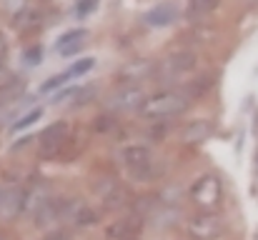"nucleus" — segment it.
Masks as SVG:
<instances>
[{"instance_id":"f257e3e1","label":"nucleus","mask_w":258,"mask_h":240,"mask_svg":"<svg viewBox=\"0 0 258 240\" xmlns=\"http://www.w3.org/2000/svg\"><path fill=\"white\" fill-rule=\"evenodd\" d=\"M190 105V95L183 90H163L156 95H148L146 103L141 105V115L146 120H166L175 118L180 113H185V108Z\"/></svg>"},{"instance_id":"f03ea898","label":"nucleus","mask_w":258,"mask_h":240,"mask_svg":"<svg viewBox=\"0 0 258 240\" xmlns=\"http://www.w3.org/2000/svg\"><path fill=\"white\" fill-rule=\"evenodd\" d=\"M118 160L138 180H148V178L156 175V155H153V150L148 145H141V143L123 145L118 150Z\"/></svg>"},{"instance_id":"7ed1b4c3","label":"nucleus","mask_w":258,"mask_h":240,"mask_svg":"<svg viewBox=\"0 0 258 240\" xmlns=\"http://www.w3.org/2000/svg\"><path fill=\"white\" fill-rule=\"evenodd\" d=\"M221 195H223V188H221V180L216 175H203L190 188V200L203 210H213L221 203Z\"/></svg>"},{"instance_id":"20e7f679","label":"nucleus","mask_w":258,"mask_h":240,"mask_svg":"<svg viewBox=\"0 0 258 240\" xmlns=\"http://www.w3.org/2000/svg\"><path fill=\"white\" fill-rule=\"evenodd\" d=\"M146 90L141 85H131V83H123L115 93L108 95V108L110 110H118V113H125V110H141V105L146 103Z\"/></svg>"},{"instance_id":"39448f33","label":"nucleus","mask_w":258,"mask_h":240,"mask_svg":"<svg viewBox=\"0 0 258 240\" xmlns=\"http://www.w3.org/2000/svg\"><path fill=\"white\" fill-rule=\"evenodd\" d=\"M68 123L58 120V123H50L43 133H40V155L43 158H58L68 143Z\"/></svg>"},{"instance_id":"423d86ee","label":"nucleus","mask_w":258,"mask_h":240,"mask_svg":"<svg viewBox=\"0 0 258 240\" xmlns=\"http://www.w3.org/2000/svg\"><path fill=\"white\" fill-rule=\"evenodd\" d=\"M190 240H216L221 233H223V220L216 215V213H198L188 220L185 225Z\"/></svg>"},{"instance_id":"0eeeda50","label":"nucleus","mask_w":258,"mask_h":240,"mask_svg":"<svg viewBox=\"0 0 258 240\" xmlns=\"http://www.w3.org/2000/svg\"><path fill=\"white\" fill-rule=\"evenodd\" d=\"M95 195L100 198V203L105 205V210H118V208L125 205V190L113 178H100L95 183Z\"/></svg>"},{"instance_id":"6e6552de","label":"nucleus","mask_w":258,"mask_h":240,"mask_svg":"<svg viewBox=\"0 0 258 240\" xmlns=\"http://www.w3.org/2000/svg\"><path fill=\"white\" fill-rule=\"evenodd\" d=\"M141 230H143V218H141V215H125V218L110 223V225L105 228V235H108L110 240H115V238H138Z\"/></svg>"},{"instance_id":"1a4fd4ad","label":"nucleus","mask_w":258,"mask_h":240,"mask_svg":"<svg viewBox=\"0 0 258 240\" xmlns=\"http://www.w3.org/2000/svg\"><path fill=\"white\" fill-rule=\"evenodd\" d=\"M151 75H156L153 60H131V63L123 65L120 73H118L120 83H131V85H138L141 80H148Z\"/></svg>"},{"instance_id":"9d476101","label":"nucleus","mask_w":258,"mask_h":240,"mask_svg":"<svg viewBox=\"0 0 258 240\" xmlns=\"http://www.w3.org/2000/svg\"><path fill=\"white\" fill-rule=\"evenodd\" d=\"M68 203H71V200L50 198V200H48L38 213H35V223L43 228V225H53V223L63 220V218H66V213H68Z\"/></svg>"},{"instance_id":"9b49d317","label":"nucleus","mask_w":258,"mask_h":240,"mask_svg":"<svg viewBox=\"0 0 258 240\" xmlns=\"http://www.w3.org/2000/svg\"><path fill=\"white\" fill-rule=\"evenodd\" d=\"M175 18H178V5L175 3H161V5L151 8L143 20L151 28H166V25L175 23Z\"/></svg>"},{"instance_id":"f8f14e48","label":"nucleus","mask_w":258,"mask_h":240,"mask_svg":"<svg viewBox=\"0 0 258 240\" xmlns=\"http://www.w3.org/2000/svg\"><path fill=\"white\" fill-rule=\"evenodd\" d=\"M193 68H196V55L190 50L173 53L163 60V73L166 75H183V73H190Z\"/></svg>"},{"instance_id":"ddd939ff","label":"nucleus","mask_w":258,"mask_h":240,"mask_svg":"<svg viewBox=\"0 0 258 240\" xmlns=\"http://www.w3.org/2000/svg\"><path fill=\"white\" fill-rule=\"evenodd\" d=\"M213 123L211 120H193V123H188L185 128H183V133H180V140L185 143V145H196V143H203V140H208L211 135H213Z\"/></svg>"},{"instance_id":"4468645a","label":"nucleus","mask_w":258,"mask_h":240,"mask_svg":"<svg viewBox=\"0 0 258 240\" xmlns=\"http://www.w3.org/2000/svg\"><path fill=\"white\" fill-rule=\"evenodd\" d=\"M66 218H68L73 225H78V228H88V225H95L98 213H95L90 205L81 203V200H71V203H68V213H66Z\"/></svg>"},{"instance_id":"2eb2a0df","label":"nucleus","mask_w":258,"mask_h":240,"mask_svg":"<svg viewBox=\"0 0 258 240\" xmlns=\"http://www.w3.org/2000/svg\"><path fill=\"white\" fill-rule=\"evenodd\" d=\"M23 198H25V193L23 190H15V188L0 193V215L15 218L18 213H23Z\"/></svg>"},{"instance_id":"dca6fc26","label":"nucleus","mask_w":258,"mask_h":240,"mask_svg":"<svg viewBox=\"0 0 258 240\" xmlns=\"http://www.w3.org/2000/svg\"><path fill=\"white\" fill-rule=\"evenodd\" d=\"M48 200H50L48 188H45V185H33V188L25 190V198H23V213H33V215H35Z\"/></svg>"},{"instance_id":"f3484780","label":"nucleus","mask_w":258,"mask_h":240,"mask_svg":"<svg viewBox=\"0 0 258 240\" xmlns=\"http://www.w3.org/2000/svg\"><path fill=\"white\" fill-rule=\"evenodd\" d=\"M218 3H221V0H188L185 15H188V18H193V20L206 18V15H211V13L218 8Z\"/></svg>"},{"instance_id":"a211bd4d","label":"nucleus","mask_w":258,"mask_h":240,"mask_svg":"<svg viewBox=\"0 0 258 240\" xmlns=\"http://www.w3.org/2000/svg\"><path fill=\"white\" fill-rule=\"evenodd\" d=\"M23 93V83L18 78H10L3 88H0V105H13Z\"/></svg>"},{"instance_id":"6ab92c4d","label":"nucleus","mask_w":258,"mask_h":240,"mask_svg":"<svg viewBox=\"0 0 258 240\" xmlns=\"http://www.w3.org/2000/svg\"><path fill=\"white\" fill-rule=\"evenodd\" d=\"M38 118H40V110L35 108V110H30L28 115H20V118H18V120L13 123V128H15V130H23V128H28V125H33V123H35Z\"/></svg>"},{"instance_id":"aec40b11","label":"nucleus","mask_w":258,"mask_h":240,"mask_svg":"<svg viewBox=\"0 0 258 240\" xmlns=\"http://www.w3.org/2000/svg\"><path fill=\"white\" fill-rule=\"evenodd\" d=\"M71 78V73H60V75H53V78L48 80V83H43V93H50V90H55V88H60V85H66Z\"/></svg>"},{"instance_id":"412c9836","label":"nucleus","mask_w":258,"mask_h":240,"mask_svg":"<svg viewBox=\"0 0 258 240\" xmlns=\"http://www.w3.org/2000/svg\"><path fill=\"white\" fill-rule=\"evenodd\" d=\"M93 65H95V60H93V58H86V60H78V63H76V65H73L68 73H71V75H83V73H88Z\"/></svg>"},{"instance_id":"4be33fe9","label":"nucleus","mask_w":258,"mask_h":240,"mask_svg":"<svg viewBox=\"0 0 258 240\" xmlns=\"http://www.w3.org/2000/svg\"><path fill=\"white\" fill-rule=\"evenodd\" d=\"M76 40H86V30H71V33H66L60 38V45H68V43H76Z\"/></svg>"},{"instance_id":"5701e85b","label":"nucleus","mask_w":258,"mask_h":240,"mask_svg":"<svg viewBox=\"0 0 258 240\" xmlns=\"http://www.w3.org/2000/svg\"><path fill=\"white\" fill-rule=\"evenodd\" d=\"M98 8V0H78V15H90L93 10Z\"/></svg>"},{"instance_id":"b1692460","label":"nucleus","mask_w":258,"mask_h":240,"mask_svg":"<svg viewBox=\"0 0 258 240\" xmlns=\"http://www.w3.org/2000/svg\"><path fill=\"white\" fill-rule=\"evenodd\" d=\"M23 58L28 60V65H38V60H40V48H30V50H25Z\"/></svg>"},{"instance_id":"393cba45","label":"nucleus","mask_w":258,"mask_h":240,"mask_svg":"<svg viewBox=\"0 0 258 240\" xmlns=\"http://www.w3.org/2000/svg\"><path fill=\"white\" fill-rule=\"evenodd\" d=\"M113 128V118H105V115H100L98 118V130L103 133V130H110Z\"/></svg>"},{"instance_id":"a878e982","label":"nucleus","mask_w":258,"mask_h":240,"mask_svg":"<svg viewBox=\"0 0 258 240\" xmlns=\"http://www.w3.org/2000/svg\"><path fill=\"white\" fill-rule=\"evenodd\" d=\"M45 240H68V235H66V230H58V233H50Z\"/></svg>"},{"instance_id":"bb28decb","label":"nucleus","mask_w":258,"mask_h":240,"mask_svg":"<svg viewBox=\"0 0 258 240\" xmlns=\"http://www.w3.org/2000/svg\"><path fill=\"white\" fill-rule=\"evenodd\" d=\"M5 50H8V48H5V40H3V35H0V63H3V55H5Z\"/></svg>"},{"instance_id":"cd10ccee","label":"nucleus","mask_w":258,"mask_h":240,"mask_svg":"<svg viewBox=\"0 0 258 240\" xmlns=\"http://www.w3.org/2000/svg\"><path fill=\"white\" fill-rule=\"evenodd\" d=\"M115 240H138V238H115Z\"/></svg>"},{"instance_id":"c85d7f7f","label":"nucleus","mask_w":258,"mask_h":240,"mask_svg":"<svg viewBox=\"0 0 258 240\" xmlns=\"http://www.w3.org/2000/svg\"><path fill=\"white\" fill-rule=\"evenodd\" d=\"M256 175H258V153H256Z\"/></svg>"},{"instance_id":"c756f323","label":"nucleus","mask_w":258,"mask_h":240,"mask_svg":"<svg viewBox=\"0 0 258 240\" xmlns=\"http://www.w3.org/2000/svg\"><path fill=\"white\" fill-rule=\"evenodd\" d=\"M253 240H258V233H256V238H253Z\"/></svg>"},{"instance_id":"7c9ffc66","label":"nucleus","mask_w":258,"mask_h":240,"mask_svg":"<svg viewBox=\"0 0 258 240\" xmlns=\"http://www.w3.org/2000/svg\"><path fill=\"white\" fill-rule=\"evenodd\" d=\"M0 240H5V238H0Z\"/></svg>"}]
</instances>
